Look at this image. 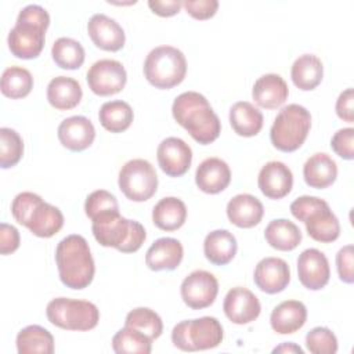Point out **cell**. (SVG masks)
<instances>
[{
	"label": "cell",
	"instance_id": "1",
	"mask_svg": "<svg viewBox=\"0 0 354 354\" xmlns=\"http://www.w3.org/2000/svg\"><path fill=\"white\" fill-rule=\"evenodd\" d=\"M171 113L176 122L202 145L213 142L220 136V119L201 93L185 91L177 95L171 105Z\"/></svg>",
	"mask_w": 354,
	"mask_h": 354
},
{
	"label": "cell",
	"instance_id": "2",
	"mask_svg": "<svg viewBox=\"0 0 354 354\" xmlns=\"http://www.w3.org/2000/svg\"><path fill=\"white\" fill-rule=\"evenodd\" d=\"M55 263L59 279L66 288L84 289L94 278V260L82 235L72 234L59 241L55 249Z\"/></svg>",
	"mask_w": 354,
	"mask_h": 354
},
{
	"label": "cell",
	"instance_id": "3",
	"mask_svg": "<svg viewBox=\"0 0 354 354\" xmlns=\"http://www.w3.org/2000/svg\"><path fill=\"white\" fill-rule=\"evenodd\" d=\"M48 25L50 15L46 8L39 4L24 7L7 37L11 54L21 59L39 57L44 47V36Z\"/></svg>",
	"mask_w": 354,
	"mask_h": 354
},
{
	"label": "cell",
	"instance_id": "4",
	"mask_svg": "<svg viewBox=\"0 0 354 354\" xmlns=\"http://www.w3.org/2000/svg\"><path fill=\"white\" fill-rule=\"evenodd\" d=\"M11 214L39 238H50L64 225L61 210L44 202L40 195L29 191L21 192L12 199Z\"/></svg>",
	"mask_w": 354,
	"mask_h": 354
},
{
	"label": "cell",
	"instance_id": "5",
	"mask_svg": "<svg viewBox=\"0 0 354 354\" xmlns=\"http://www.w3.org/2000/svg\"><path fill=\"white\" fill-rule=\"evenodd\" d=\"M91 231L100 245L115 248L122 253L137 252L147 238L145 228L138 221L124 218L119 212L105 213L93 218Z\"/></svg>",
	"mask_w": 354,
	"mask_h": 354
},
{
	"label": "cell",
	"instance_id": "6",
	"mask_svg": "<svg viewBox=\"0 0 354 354\" xmlns=\"http://www.w3.org/2000/svg\"><path fill=\"white\" fill-rule=\"evenodd\" d=\"M290 212L306 224L307 234L314 241L329 243L339 238L340 224L326 201L303 195L290 203Z\"/></svg>",
	"mask_w": 354,
	"mask_h": 354
},
{
	"label": "cell",
	"instance_id": "7",
	"mask_svg": "<svg viewBox=\"0 0 354 354\" xmlns=\"http://www.w3.org/2000/svg\"><path fill=\"white\" fill-rule=\"evenodd\" d=\"M310 129V112L303 105L289 104L275 116L270 130V138L277 149L282 152H293L303 145Z\"/></svg>",
	"mask_w": 354,
	"mask_h": 354
},
{
	"label": "cell",
	"instance_id": "8",
	"mask_svg": "<svg viewBox=\"0 0 354 354\" xmlns=\"http://www.w3.org/2000/svg\"><path fill=\"white\" fill-rule=\"evenodd\" d=\"M185 73V55L173 46L152 48L144 61V76L156 88L167 90L180 84Z\"/></svg>",
	"mask_w": 354,
	"mask_h": 354
},
{
	"label": "cell",
	"instance_id": "9",
	"mask_svg": "<svg viewBox=\"0 0 354 354\" xmlns=\"http://www.w3.org/2000/svg\"><path fill=\"white\" fill-rule=\"evenodd\" d=\"M224 337L223 326L214 317H201L178 322L171 330V342L181 351H201L217 347Z\"/></svg>",
	"mask_w": 354,
	"mask_h": 354
},
{
	"label": "cell",
	"instance_id": "10",
	"mask_svg": "<svg viewBox=\"0 0 354 354\" xmlns=\"http://www.w3.org/2000/svg\"><path fill=\"white\" fill-rule=\"evenodd\" d=\"M46 315L53 325L66 330H90L100 321V311L94 303L68 297L53 299L47 304Z\"/></svg>",
	"mask_w": 354,
	"mask_h": 354
},
{
	"label": "cell",
	"instance_id": "11",
	"mask_svg": "<svg viewBox=\"0 0 354 354\" xmlns=\"http://www.w3.org/2000/svg\"><path fill=\"white\" fill-rule=\"evenodd\" d=\"M118 184L127 199L144 202L155 195L158 189V176L148 160L131 159L122 166Z\"/></svg>",
	"mask_w": 354,
	"mask_h": 354
},
{
	"label": "cell",
	"instance_id": "12",
	"mask_svg": "<svg viewBox=\"0 0 354 354\" xmlns=\"http://www.w3.org/2000/svg\"><path fill=\"white\" fill-rule=\"evenodd\" d=\"M86 79L90 90L94 94L108 97L124 88L127 82V73L122 62L104 58L90 66Z\"/></svg>",
	"mask_w": 354,
	"mask_h": 354
},
{
	"label": "cell",
	"instance_id": "13",
	"mask_svg": "<svg viewBox=\"0 0 354 354\" xmlns=\"http://www.w3.org/2000/svg\"><path fill=\"white\" fill-rule=\"evenodd\" d=\"M180 293L189 308L202 310L214 303L218 293V281L209 271L195 270L181 282Z\"/></svg>",
	"mask_w": 354,
	"mask_h": 354
},
{
	"label": "cell",
	"instance_id": "14",
	"mask_svg": "<svg viewBox=\"0 0 354 354\" xmlns=\"http://www.w3.org/2000/svg\"><path fill=\"white\" fill-rule=\"evenodd\" d=\"M156 158L165 174L170 177H181L191 166L192 149L184 140L178 137H167L158 145Z\"/></svg>",
	"mask_w": 354,
	"mask_h": 354
},
{
	"label": "cell",
	"instance_id": "15",
	"mask_svg": "<svg viewBox=\"0 0 354 354\" xmlns=\"http://www.w3.org/2000/svg\"><path fill=\"white\" fill-rule=\"evenodd\" d=\"M297 275L304 288L310 290L322 289L329 282L330 277L326 256L315 248L303 250L297 259Z\"/></svg>",
	"mask_w": 354,
	"mask_h": 354
},
{
	"label": "cell",
	"instance_id": "16",
	"mask_svg": "<svg viewBox=\"0 0 354 354\" xmlns=\"http://www.w3.org/2000/svg\"><path fill=\"white\" fill-rule=\"evenodd\" d=\"M223 310L231 322L245 325L254 321L260 315L261 306L257 296L252 290L242 286H235L227 292Z\"/></svg>",
	"mask_w": 354,
	"mask_h": 354
},
{
	"label": "cell",
	"instance_id": "17",
	"mask_svg": "<svg viewBox=\"0 0 354 354\" xmlns=\"http://www.w3.org/2000/svg\"><path fill=\"white\" fill-rule=\"evenodd\" d=\"M253 281L261 292L275 295L288 286L290 281V268L283 259L264 257L254 268Z\"/></svg>",
	"mask_w": 354,
	"mask_h": 354
},
{
	"label": "cell",
	"instance_id": "18",
	"mask_svg": "<svg viewBox=\"0 0 354 354\" xmlns=\"http://www.w3.org/2000/svg\"><path fill=\"white\" fill-rule=\"evenodd\" d=\"M257 184L264 196L270 199H281L290 192L293 187V174L283 162L271 160L260 169Z\"/></svg>",
	"mask_w": 354,
	"mask_h": 354
},
{
	"label": "cell",
	"instance_id": "19",
	"mask_svg": "<svg viewBox=\"0 0 354 354\" xmlns=\"http://www.w3.org/2000/svg\"><path fill=\"white\" fill-rule=\"evenodd\" d=\"M87 32L93 43L105 51H119L126 41L123 28L105 14H94L87 24Z\"/></svg>",
	"mask_w": 354,
	"mask_h": 354
},
{
	"label": "cell",
	"instance_id": "20",
	"mask_svg": "<svg viewBox=\"0 0 354 354\" xmlns=\"http://www.w3.org/2000/svg\"><path fill=\"white\" fill-rule=\"evenodd\" d=\"M57 134L62 147L73 152H80L93 144L95 129L86 116H71L59 123Z\"/></svg>",
	"mask_w": 354,
	"mask_h": 354
},
{
	"label": "cell",
	"instance_id": "21",
	"mask_svg": "<svg viewBox=\"0 0 354 354\" xmlns=\"http://www.w3.org/2000/svg\"><path fill=\"white\" fill-rule=\"evenodd\" d=\"M184 256L183 245L176 238H159L156 239L145 254V264L152 271L176 270Z\"/></svg>",
	"mask_w": 354,
	"mask_h": 354
},
{
	"label": "cell",
	"instance_id": "22",
	"mask_svg": "<svg viewBox=\"0 0 354 354\" xmlns=\"http://www.w3.org/2000/svg\"><path fill=\"white\" fill-rule=\"evenodd\" d=\"M289 95V87L283 77L277 73H266L260 76L252 88L254 102L266 109L281 106Z\"/></svg>",
	"mask_w": 354,
	"mask_h": 354
},
{
	"label": "cell",
	"instance_id": "23",
	"mask_svg": "<svg viewBox=\"0 0 354 354\" xmlns=\"http://www.w3.org/2000/svg\"><path fill=\"white\" fill-rule=\"evenodd\" d=\"M231 181L230 166L220 158H207L196 169L195 183L206 194L224 191Z\"/></svg>",
	"mask_w": 354,
	"mask_h": 354
},
{
	"label": "cell",
	"instance_id": "24",
	"mask_svg": "<svg viewBox=\"0 0 354 354\" xmlns=\"http://www.w3.org/2000/svg\"><path fill=\"white\" fill-rule=\"evenodd\" d=\"M264 214L263 203L250 194H238L227 203L228 220L239 228L257 225Z\"/></svg>",
	"mask_w": 354,
	"mask_h": 354
},
{
	"label": "cell",
	"instance_id": "25",
	"mask_svg": "<svg viewBox=\"0 0 354 354\" xmlns=\"http://www.w3.org/2000/svg\"><path fill=\"white\" fill-rule=\"evenodd\" d=\"M307 319V308L299 300H285L279 303L271 313L270 324L274 332L279 335H290L297 332Z\"/></svg>",
	"mask_w": 354,
	"mask_h": 354
},
{
	"label": "cell",
	"instance_id": "26",
	"mask_svg": "<svg viewBox=\"0 0 354 354\" xmlns=\"http://www.w3.org/2000/svg\"><path fill=\"white\" fill-rule=\"evenodd\" d=\"M303 177L308 187L322 189L328 188L336 181L337 165L325 152L311 155L303 166Z\"/></svg>",
	"mask_w": 354,
	"mask_h": 354
},
{
	"label": "cell",
	"instance_id": "27",
	"mask_svg": "<svg viewBox=\"0 0 354 354\" xmlns=\"http://www.w3.org/2000/svg\"><path fill=\"white\" fill-rule=\"evenodd\" d=\"M83 97L80 83L69 76H57L47 86V100L51 106L59 111L75 108Z\"/></svg>",
	"mask_w": 354,
	"mask_h": 354
},
{
	"label": "cell",
	"instance_id": "28",
	"mask_svg": "<svg viewBox=\"0 0 354 354\" xmlns=\"http://www.w3.org/2000/svg\"><path fill=\"white\" fill-rule=\"evenodd\" d=\"M236 238L228 230H214L209 232L203 242L205 257L216 266L228 264L236 254Z\"/></svg>",
	"mask_w": 354,
	"mask_h": 354
},
{
	"label": "cell",
	"instance_id": "29",
	"mask_svg": "<svg viewBox=\"0 0 354 354\" xmlns=\"http://www.w3.org/2000/svg\"><path fill=\"white\" fill-rule=\"evenodd\" d=\"M187 220V206L176 196L162 198L152 210L153 224L163 231H176Z\"/></svg>",
	"mask_w": 354,
	"mask_h": 354
},
{
	"label": "cell",
	"instance_id": "30",
	"mask_svg": "<svg viewBox=\"0 0 354 354\" xmlns=\"http://www.w3.org/2000/svg\"><path fill=\"white\" fill-rule=\"evenodd\" d=\"M324 76V66L321 59L314 54H303L295 59L290 77L293 84L303 90L310 91L314 90L322 80Z\"/></svg>",
	"mask_w": 354,
	"mask_h": 354
},
{
	"label": "cell",
	"instance_id": "31",
	"mask_svg": "<svg viewBox=\"0 0 354 354\" xmlns=\"http://www.w3.org/2000/svg\"><path fill=\"white\" fill-rule=\"evenodd\" d=\"M263 113L248 101H238L230 109L232 130L242 137H253L263 127Z\"/></svg>",
	"mask_w": 354,
	"mask_h": 354
},
{
	"label": "cell",
	"instance_id": "32",
	"mask_svg": "<svg viewBox=\"0 0 354 354\" xmlns=\"http://www.w3.org/2000/svg\"><path fill=\"white\" fill-rule=\"evenodd\" d=\"M264 238L271 248L289 252L297 248L301 242V231L290 220L275 218L266 227Z\"/></svg>",
	"mask_w": 354,
	"mask_h": 354
},
{
	"label": "cell",
	"instance_id": "33",
	"mask_svg": "<svg viewBox=\"0 0 354 354\" xmlns=\"http://www.w3.org/2000/svg\"><path fill=\"white\" fill-rule=\"evenodd\" d=\"M17 350L19 354H53L54 337L40 325H29L17 335Z\"/></svg>",
	"mask_w": 354,
	"mask_h": 354
},
{
	"label": "cell",
	"instance_id": "34",
	"mask_svg": "<svg viewBox=\"0 0 354 354\" xmlns=\"http://www.w3.org/2000/svg\"><path fill=\"white\" fill-rule=\"evenodd\" d=\"M134 113L131 106L122 100L104 102L98 112L101 126L111 133H122L127 130L133 122Z\"/></svg>",
	"mask_w": 354,
	"mask_h": 354
},
{
	"label": "cell",
	"instance_id": "35",
	"mask_svg": "<svg viewBox=\"0 0 354 354\" xmlns=\"http://www.w3.org/2000/svg\"><path fill=\"white\" fill-rule=\"evenodd\" d=\"M112 348L118 354H149L152 340L138 329L124 325L113 335Z\"/></svg>",
	"mask_w": 354,
	"mask_h": 354
},
{
	"label": "cell",
	"instance_id": "36",
	"mask_svg": "<svg viewBox=\"0 0 354 354\" xmlns=\"http://www.w3.org/2000/svg\"><path fill=\"white\" fill-rule=\"evenodd\" d=\"M0 88L1 93L11 100L24 98L33 88L32 73L22 66H10L1 75Z\"/></svg>",
	"mask_w": 354,
	"mask_h": 354
},
{
	"label": "cell",
	"instance_id": "37",
	"mask_svg": "<svg viewBox=\"0 0 354 354\" xmlns=\"http://www.w3.org/2000/svg\"><path fill=\"white\" fill-rule=\"evenodd\" d=\"M51 55L54 62L62 69H77L84 62L83 46L71 37H59L51 47Z\"/></svg>",
	"mask_w": 354,
	"mask_h": 354
},
{
	"label": "cell",
	"instance_id": "38",
	"mask_svg": "<svg viewBox=\"0 0 354 354\" xmlns=\"http://www.w3.org/2000/svg\"><path fill=\"white\" fill-rule=\"evenodd\" d=\"M126 326H131L147 335L151 340L158 339L163 332L160 317L148 307H137L126 315Z\"/></svg>",
	"mask_w": 354,
	"mask_h": 354
},
{
	"label": "cell",
	"instance_id": "39",
	"mask_svg": "<svg viewBox=\"0 0 354 354\" xmlns=\"http://www.w3.org/2000/svg\"><path fill=\"white\" fill-rule=\"evenodd\" d=\"M24 155V141L21 136L10 127L0 129V166L8 169L15 166Z\"/></svg>",
	"mask_w": 354,
	"mask_h": 354
},
{
	"label": "cell",
	"instance_id": "40",
	"mask_svg": "<svg viewBox=\"0 0 354 354\" xmlns=\"http://www.w3.org/2000/svg\"><path fill=\"white\" fill-rule=\"evenodd\" d=\"M84 212L88 218H95L97 216L119 212V205L116 196L106 189H95L93 191L84 202Z\"/></svg>",
	"mask_w": 354,
	"mask_h": 354
},
{
	"label": "cell",
	"instance_id": "41",
	"mask_svg": "<svg viewBox=\"0 0 354 354\" xmlns=\"http://www.w3.org/2000/svg\"><path fill=\"white\" fill-rule=\"evenodd\" d=\"M306 346L313 354H335L337 351V339L330 329L317 326L306 335Z\"/></svg>",
	"mask_w": 354,
	"mask_h": 354
},
{
	"label": "cell",
	"instance_id": "42",
	"mask_svg": "<svg viewBox=\"0 0 354 354\" xmlns=\"http://www.w3.org/2000/svg\"><path fill=\"white\" fill-rule=\"evenodd\" d=\"M330 147L336 155L351 160L354 158V129L344 127L337 130L330 140Z\"/></svg>",
	"mask_w": 354,
	"mask_h": 354
},
{
	"label": "cell",
	"instance_id": "43",
	"mask_svg": "<svg viewBox=\"0 0 354 354\" xmlns=\"http://www.w3.org/2000/svg\"><path fill=\"white\" fill-rule=\"evenodd\" d=\"M354 248L353 245L343 246L336 254V268L339 278L346 283L354 282Z\"/></svg>",
	"mask_w": 354,
	"mask_h": 354
},
{
	"label": "cell",
	"instance_id": "44",
	"mask_svg": "<svg viewBox=\"0 0 354 354\" xmlns=\"http://www.w3.org/2000/svg\"><path fill=\"white\" fill-rule=\"evenodd\" d=\"M185 11L195 19H209L218 8L217 0H184Z\"/></svg>",
	"mask_w": 354,
	"mask_h": 354
},
{
	"label": "cell",
	"instance_id": "45",
	"mask_svg": "<svg viewBox=\"0 0 354 354\" xmlns=\"http://www.w3.org/2000/svg\"><path fill=\"white\" fill-rule=\"evenodd\" d=\"M19 232L14 225L1 223L0 225V253L10 254L19 248Z\"/></svg>",
	"mask_w": 354,
	"mask_h": 354
},
{
	"label": "cell",
	"instance_id": "46",
	"mask_svg": "<svg viewBox=\"0 0 354 354\" xmlns=\"http://www.w3.org/2000/svg\"><path fill=\"white\" fill-rule=\"evenodd\" d=\"M336 113L347 123L354 122V93L351 87L339 94L336 101Z\"/></svg>",
	"mask_w": 354,
	"mask_h": 354
},
{
	"label": "cell",
	"instance_id": "47",
	"mask_svg": "<svg viewBox=\"0 0 354 354\" xmlns=\"http://www.w3.org/2000/svg\"><path fill=\"white\" fill-rule=\"evenodd\" d=\"M183 1L180 0H149L148 7L159 17H171L180 11Z\"/></svg>",
	"mask_w": 354,
	"mask_h": 354
},
{
	"label": "cell",
	"instance_id": "48",
	"mask_svg": "<svg viewBox=\"0 0 354 354\" xmlns=\"http://www.w3.org/2000/svg\"><path fill=\"white\" fill-rule=\"evenodd\" d=\"M272 353H299L303 354V350L300 346L295 344V343H282L281 346L275 347L272 350Z\"/></svg>",
	"mask_w": 354,
	"mask_h": 354
}]
</instances>
